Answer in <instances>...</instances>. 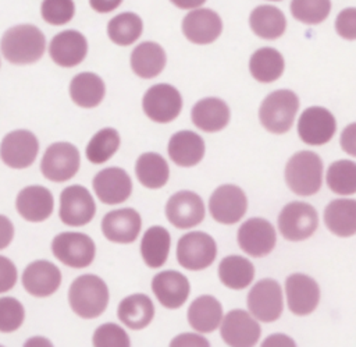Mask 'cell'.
<instances>
[{
  "mask_svg": "<svg viewBox=\"0 0 356 347\" xmlns=\"http://www.w3.org/2000/svg\"><path fill=\"white\" fill-rule=\"evenodd\" d=\"M0 50L3 57L11 64H32L44 54L46 38L38 26L32 24H18L3 33Z\"/></svg>",
  "mask_w": 356,
  "mask_h": 347,
  "instance_id": "6da1fadb",
  "label": "cell"
},
{
  "mask_svg": "<svg viewBox=\"0 0 356 347\" xmlns=\"http://www.w3.org/2000/svg\"><path fill=\"white\" fill-rule=\"evenodd\" d=\"M68 301L78 316L95 319L104 312L108 304L107 284L96 275H82L72 282Z\"/></svg>",
  "mask_w": 356,
  "mask_h": 347,
  "instance_id": "7a4b0ae2",
  "label": "cell"
},
{
  "mask_svg": "<svg viewBox=\"0 0 356 347\" xmlns=\"http://www.w3.org/2000/svg\"><path fill=\"white\" fill-rule=\"evenodd\" d=\"M288 187L300 196L316 194L323 183V162L310 151L296 152L285 166Z\"/></svg>",
  "mask_w": 356,
  "mask_h": 347,
  "instance_id": "3957f363",
  "label": "cell"
},
{
  "mask_svg": "<svg viewBox=\"0 0 356 347\" xmlns=\"http://www.w3.org/2000/svg\"><path fill=\"white\" fill-rule=\"evenodd\" d=\"M299 109L298 95L289 89H277L268 93L260 105L259 118L261 125L273 134L286 132Z\"/></svg>",
  "mask_w": 356,
  "mask_h": 347,
  "instance_id": "277c9868",
  "label": "cell"
},
{
  "mask_svg": "<svg viewBox=\"0 0 356 347\" xmlns=\"http://www.w3.org/2000/svg\"><path fill=\"white\" fill-rule=\"evenodd\" d=\"M51 251L61 263L81 269L93 262L96 247L89 236L83 233L65 231L53 238Z\"/></svg>",
  "mask_w": 356,
  "mask_h": 347,
  "instance_id": "5b68a950",
  "label": "cell"
},
{
  "mask_svg": "<svg viewBox=\"0 0 356 347\" xmlns=\"http://www.w3.org/2000/svg\"><path fill=\"white\" fill-rule=\"evenodd\" d=\"M217 256V244L203 231H191L178 240L177 259L188 270H202L210 266Z\"/></svg>",
  "mask_w": 356,
  "mask_h": 347,
  "instance_id": "8992f818",
  "label": "cell"
},
{
  "mask_svg": "<svg viewBox=\"0 0 356 347\" xmlns=\"http://www.w3.org/2000/svg\"><path fill=\"white\" fill-rule=\"evenodd\" d=\"M79 151L70 142L51 144L40 162L42 174L54 183L71 180L79 170Z\"/></svg>",
  "mask_w": 356,
  "mask_h": 347,
  "instance_id": "52a82bcc",
  "label": "cell"
},
{
  "mask_svg": "<svg viewBox=\"0 0 356 347\" xmlns=\"http://www.w3.org/2000/svg\"><path fill=\"white\" fill-rule=\"evenodd\" d=\"M317 210L306 202H291L282 208L278 216L280 233L289 241L309 238L317 230Z\"/></svg>",
  "mask_w": 356,
  "mask_h": 347,
  "instance_id": "ba28073f",
  "label": "cell"
},
{
  "mask_svg": "<svg viewBox=\"0 0 356 347\" xmlns=\"http://www.w3.org/2000/svg\"><path fill=\"white\" fill-rule=\"evenodd\" d=\"M145 114L156 123H170L182 110V96L170 84H156L150 86L142 99Z\"/></svg>",
  "mask_w": 356,
  "mask_h": 347,
  "instance_id": "9c48e42d",
  "label": "cell"
},
{
  "mask_svg": "<svg viewBox=\"0 0 356 347\" xmlns=\"http://www.w3.org/2000/svg\"><path fill=\"white\" fill-rule=\"evenodd\" d=\"M248 308L261 322L277 321L284 309L282 290L278 282L273 279L259 280L248 294Z\"/></svg>",
  "mask_w": 356,
  "mask_h": 347,
  "instance_id": "30bf717a",
  "label": "cell"
},
{
  "mask_svg": "<svg viewBox=\"0 0 356 347\" xmlns=\"http://www.w3.org/2000/svg\"><path fill=\"white\" fill-rule=\"evenodd\" d=\"M96 213V203L90 192L82 185H70L60 195L58 216L67 226L88 224Z\"/></svg>",
  "mask_w": 356,
  "mask_h": 347,
  "instance_id": "8fae6325",
  "label": "cell"
},
{
  "mask_svg": "<svg viewBox=\"0 0 356 347\" xmlns=\"http://www.w3.org/2000/svg\"><path fill=\"white\" fill-rule=\"evenodd\" d=\"M209 209L211 217L222 224L239 222L248 209L245 192L234 184L220 185L210 196Z\"/></svg>",
  "mask_w": 356,
  "mask_h": 347,
  "instance_id": "7c38bea8",
  "label": "cell"
},
{
  "mask_svg": "<svg viewBox=\"0 0 356 347\" xmlns=\"http://www.w3.org/2000/svg\"><path fill=\"white\" fill-rule=\"evenodd\" d=\"M181 29L184 36L195 45H209L222 32V20L211 8H193L184 17Z\"/></svg>",
  "mask_w": 356,
  "mask_h": 347,
  "instance_id": "4fadbf2b",
  "label": "cell"
},
{
  "mask_svg": "<svg viewBox=\"0 0 356 347\" xmlns=\"http://www.w3.org/2000/svg\"><path fill=\"white\" fill-rule=\"evenodd\" d=\"M38 152V138L28 130L8 132L0 145V157L11 169L29 167L35 162Z\"/></svg>",
  "mask_w": 356,
  "mask_h": 347,
  "instance_id": "5bb4252c",
  "label": "cell"
},
{
  "mask_svg": "<svg viewBox=\"0 0 356 347\" xmlns=\"http://www.w3.org/2000/svg\"><path fill=\"white\" fill-rule=\"evenodd\" d=\"M275 230L263 217H250L238 230V244L242 251L253 258H260L275 247Z\"/></svg>",
  "mask_w": 356,
  "mask_h": 347,
  "instance_id": "9a60e30c",
  "label": "cell"
},
{
  "mask_svg": "<svg viewBox=\"0 0 356 347\" xmlns=\"http://www.w3.org/2000/svg\"><path fill=\"white\" fill-rule=\"evenodd\" d=\"M337 123L331 111L321 106L303 110L298 121V134L307 145H324L335 134Z\"/></svg>",
  "mask_w": 356,
  "mask_h": 347,
  "instance_id": "2e32d148",
  "label": "cell"
},
{
  "mask_svg": "<svg viewBox=\"0 0 356 347\" xmlns=\"http://www.w3.org/2000/svg\"><path fill=\"white\" fill-rule=\"evenodd\" d=\"M221 337L232 347L254 346L260 337L261 329L254 318L243 309H232L222 316Z\"/></svg>",
  "mask_w": 356,
  "mask_h": 347,
  "instance_id": "e0dca14e",
  "label": "cell"
},
{
  "mask_svg": "<svg viewBox=\"0 0 356 347\" xmlns=\"http://www.w3.org/2000/svg\"><path fill=\"white\" fill-rule=\"evenodd\" d=\"M49 54L60 67H75L81 64L88 54V40L79 31H61L51 38L49 43Z\"/></svg>",
  "mask_w": 356,
  "mask_h": 347,
  "instance_id": "ac0fdd59",
  "label": "cell"
},
{
  "mask_svg": "<svg viewBox=\"0 0 356 347\" xmlns=\"http://www.w3.org/2000/svg\"><path fill=\"white\" fill-rule=\"evenodd\" d=\"M165 216L177 229H191L204 219V203L197 194L179 191L167 201Z\"/></svg>",
  "mask_w": 356,
  "mask_h": 347,
  "instance_id": "d6986e66",
  "label": "cell"
},
{
  "mask_svg": "<svg viewBox=\"0 0 356 347\" xmlns=\"http://www.w3.org/2000/svg\"><path fill=\"white\" fill-rule=\"evenodd\" d=\"M288 308L292 314L303 316L312 314L320 301V288L314 279L303 273H293L285 282Z\"/></svg>",
  "mask_w": 356,
  "mask_h": 347,
  "instance_id": "ffe728a7",
  "label": "cell"
},
{
  "mask_svg": "<svg viewBox=\"0 0 356 347\" xmlns=\"http://www.w3.org/2000/svg\"><path fill=\"white\" fill-rule=\"evenodd\" d=\"M92 184L95 194L106 205L122 203L132 192L131 177L120 167L103 169L93 177Z\"/></svg>",
  "mask_w": 356,
  "mask_h": 347,
  "instance_id": "44dd1931",
  "label": "cell"
},
{
  "mask_svg": "<svg viewBox=\"0 0 356 347\" xmlns=\"http://www.w3.org/2000/svg\"><path fill=\"white\" fill-rule=\"evenodd\" d=\"M140 227V215L132 208L111 210L102 220V231L104 237L120 244H129L135 241L139 236Z\"/></svg>",
  "mask_w": 356,
  "mask_h": 347,
  "instance_id": "7402d4cb",
  "label": "cell"
},
{
  "mask_svg": "<svg viewBox=\"0 0 356 347\" xmlns=\"http://www.w3.org/2000/svg\"><path fill=\"white\" fill-rule=\"evenodd\" d=\"M61 284L60 269L49 261L31 262L22 273L24 288L35 297H49Z\"/></svg>",
  "mask_w": 356,
  "mask_h": 347,
  "instance_id": "603a6c76",
  "label": "cell"
},
{
  "mask_svg": "<svg viewBox=\"0 0 356 347\" xmlns=\"http://www.w3.org/2000/svg\"><path fill=\"white\" fill-rule=\"evenodd\" d=\"M152 290L163 307L175 309L186 301L191 287L186 276L182 273L164 270L153 277Z\"/></svg>",
  "mask_w": 356,
  "mask_h": 347,
  "instance_id": "cb8c5ba5",
  "label": "cell"
},
{
  "mask_svg": "<svg viewBox=\"0 0 356 347\" xmlns=\"http://www.w3.org/2000/svg\"><path fill=\"white\" fill-rule=\"evenodd\" d=\"M15 206L18 213L28 222L46 220L54 206L51 192L42 185H29L19 191L17 195Z\"/></svg>",
  "mask_w": 356,
  "mask_h": 347,
  "instance_id": "d4e9b609",
  "label": "cell"
},
{
  "mask_svg": "<svg viewBox=\"0 0 356 347\" xmlns=\"http://www.w3.org/2000/svg\"><path fill=\"white\" fill-rule=\"evenodd\" d=\"M204 149L203 138L189 130L175 132L168 142L170 159L184 167L197 164L204 156Z\"/></svg>",
  "mask_w": 356,
  "mask_h": 347,
  "instance_id": "484cf974",
  "label": "cell"
},
{
  "mask_svg": "<svg viewBox=\"0 0 356 347\" xmlns=\"http://www.w3.org/2000/svg\"><path fill=\"white\" fill-rule=\"evenodd\" d=\"M229 107L218 98H204L192 107L193 124L206 132H216L227 127L229 123Z\"/></svg>",
  "mask_w": 356,
  "mask_h": 347,
  "instance_id": "4316f807",
  "label": "cell"
},
{
  "mask_svg": "<svg viewBox=\"0 0 356 347\" xmlns=\"http://www.w3.org/2000/svg\"><path fill=\"white\" fill-rule=\"evenodd\" d=\"M167 56L164 49L156 42H142L131 53L129 64L132 71L143 78L150 79L157 77L165 67Z\"/></svg>",
  "mask_w": 356,
  "mask_h": 347,
  "instance_id": "83f0119b",
  "label": "cell"
},
{
  "mask_svg": "<svg viewBox=\"0 0 356 347\" xmlns=\"http://www.w3.org/2000/svg\"><path fill=\"white\" fill-rule=\"evenodd\" d=\"M252 32L266 40H274L284 35L286 29L285 14L273 4H260L249 15Z\"/></svg>",
  "mask_w": 356,
  "mask_h": 347,
  "instance_id": "f1b7e54d",
  "label": "cell"
},
{
  "mask_svg": "<svg viewBox=\"0 0 356 347\" xmlns=\"http://www.w3.org/2000/svg\"><path fill=\"white\" fill-rule=\"evenodd\" d=\"M104 95V81L95 72H79L74 75V78L70 82V96L72 102L79 107H96L100 105Z\"/></svg>",
  "mask_w": 356,
  "mask_h": 347,
  "instance_id": "f546056e",
  "label": "cell"
},
{
  "mask_svg": "<svg viewBox=\"0 0 356 347\" xmlns=\"http://www.w3.org/2000/svg\"><path fill=\"white\" fill-rule=\"evenodd\" d=\"M324 222L331 233L350 237L356 233V199H334L325 206Z\"/></svg>",
  "mask_w": 356,
  "mask_h": 347,
  "instance_id": "4dcf8cb0",
  "label": "cell"
},
{
  "mask_svg": "<svg viewBox=\"0 0 356 347\" xmlns=\"http://www.w3.org/2000/svg\"><path fill=\"white\" fill-rule=\"evenodd\" d=\"M117 315L127 327L139 330L152 322L154 305L146 294H132L120 302Z\"/></svg>",
  "mask_w": 356,
  "mask_h": 347,
  "instance_id": "1f68e13d",
  "label": "cell"
},
{
  "mask_svg": "<svg viewBox=\"0 0 356 347\" xmlns=\"http://www.w3.org/2000/svg\"><path fill=\"white\" fill-rule=\"evenodd\" d=\"M222 319V307L213 295H200L192 301L188 309L189 325L200 332L209 333L218 327Z\"/></svg>",
  "mask_w": 356,
  "mask_h": 347,
  "instance_id": "d6a6232c",
  "label": "cell"
},
{
  "mask_svg": "<svg viewBox=\"0 0 356 347\" xmlns=\"http://www.w3.org/2000/svg\"><path fill=\"white\" fill-rule=\"evenodd\" d=\"M284 57L274 47H260L249 60V71L252 77L261 84L277 81L284 74Z\"/></svg>",
  "mask_w": 356,
  "mask_h": 347,
  "instance_id": "836d02e7",
  "label": "cell"
},
{
  "mask_svg": "<svg viewBox=\"0 0 356 347\" xmlns=\"http://www.w3.org/2000/svg\"><path fill=\"white\" fill-rule=\"evenodd\" d=\"M171 237L161 226L147 229L140 241V254L149 268H160L165 263L170 252Z\"/></svg>",
  "mask_w": 356,
  "mask_h": 347,
  "instance_id": "e575fe53",
  "label": "cell"
},
{
  "mask_svg": "<svg viewBox=\"0 0 356 347\" xmlns=\"http://www.w3.org/2000/svg\"><path fill=\"white\" fill-rule=\"evenodd\" d=\"M135 173L142 185L153 190L165 185L170 177V169L165 159L154 152H146L138 157Z\"/></svg>",
  "mask_w": 356,
  "mask_h": 347,
  "instance_id": "d590c367",
  "label": "cell"
},
{
  "mask_svg": "<svg viewBox=\"0 0 356 347\" xmlns=\"http://www.w3.org/2000/svg\"><path fill=\"white\" fill-rule=\"evenodd\" d=\"M142 32L143 21L132 11L120 13L107 22V36L117 46H129L135 43Z\"/></svg>",
  "mask_w": 356,
  "mask_h": 347,
  "instance_id": "8d00e7d4",
  "label": "cell"
},
{
  "mask_svg": "<svg viewBox=\"0 0 356 347\" xmlns=\"http://www.w3.org/2000/svg\"><path fill=\"white\" fill-rule=\"evenodd\" d=\"M218 277L224 286L241 290L252 283L254 277V266L243 256L229 255L220 262Z\"/></svg>",
  "mask_w": 356,
  "mask_h": 347,
  "instance_id": "74e56055",
  "label": "cell"
},
{
  "mask_svg": "<svg viewBox=\"0 0 356 347\" xmlns=\"http://www.w3.org/2000/svg\"><path fill=\"white\" fill-rule=\"evenodd\" d=\"M325 180L328 188L338 195L356 194V163L346 159L331 163Z\"/></svg>",
  "mask_w": 356,
  "mask_h": 347,
  "instance_id": "f35d334b",
  "label": "cell"
},
{
  "mask_svg": "<svg viewBox=\"0 0 356 347\" xmlns=\"http://www.w3.org/2000/svg\"><path fill=\"white\" fill-rule=\"evenodd\" d=\"M120 146V134L114 128H102L97 131L89 144L86 145L85 155L88 160L93 164H100L107 162Z\"/></svg>",
  "mask_w": 356,
  "mask_h": 347,
  "instance_id": "ab89813d",
  "label": "cell"
},
{
  "mask_svg": "<svg viewBox=\"0 0 356 347\" xmlns=\"http://www.w3.org/2000/svg\"><path fill=\"white\" fill-rule=\"evenodd\" d=\"M292 17L306 25L324 22L331 13V0H291Z\"/></svg>",
  "mask_w": 356,
  "mask_h": 347,
  "instance_id": "60d3db41",
  "label": "cell"
},
{
  "mask_svg": "<svg viewBox=\"0 0 356 347\" xmlns=\"http://www.w3.org/2000/svg\"><path fill=\"white\" fill-rule=\"evenodd\" d=\"M74 0H42L40 3V17L49 25H65L74 18Z\"/></svg>",
  "mask_w": 356,
  "mask_h": 347,
  "instance_id": "b9f144b4",
  "label": "cell"
},
{
  "mask_svg": "<svg viewBox=\"0 0 356 347\" xmlns=\"http://www.w3.org/2000/svg\"><path fill=\"white\" fill-rule=\"evenodd\" d=\"M25 318L22 304L13 297L0 298V332L8 333L17 330Z\"/></svg>",
  "mask_w": 356,
  "mask_h": 347,
  "instance_id": "7bdbcfd3",
  "label": "cell"
},
{
  "mask_svg": "<svg viewBox=\"0 0 356 347\" xmlns=\"http://www.w3.org/2000/svg\"><path fill=\"white\" fill-rule=\"evenodd\" d=\"M96 347H128L129 337L127 332L115 323H103L93 333Z\"/></svg>",
  "mask_w": 356,
  "mask_h": 347,
  "instance_id": "ee69618b",
  "label": "cell"
},
{
  "mask_svg": "<svg viewBox=\"0 0 356 347\" xmlns=\"http://www.w3.org/2000/svg\"><path fill=\"white\" fill-rule=\"evenodd\" d=\"M335 31L346 40H356V7H346L338 13Z\"/></svg>",
  "mask_w": 356,
  "mask_h": 347,
  "instance_id": "f6af8a7d",
  "label": "cell"
},
{
  "mask_svg": "<svg viewBox=\"0 0 356 347\" xmlns=\"http://www.w3.org/2000/svg\"><path fill=\"white\" fill-rule=\"evenodd\" d=\"M17 282V268L6 256L0 255V294L11 290Z\"/></svg>",
  "mask_w": 356,
  "mask_h": 347,
  "instance_id": "bcb514c9",
  "label": "cell"
},
{
  "mask_svg": "<svg viewBox=\"0 0 356 347\" xmlns=\"http://www.w3.org/2000/svg\"><path fill=\"white\" fill-rule=\"evenodd\" d=\"M341 148L348 155L356 157V123L346 125L341 134Z\"/></svg>",
  "mask_w": 356,
  "mask_h": 347,
  "instance_id": "7dc6e473",
  "label": "cell"
},
{
  "mask_svg": "<svg viewBox=\"0 0 356 347\" xmlns=\"http://www.w3.org/2000/svg\"><path fill=\"white\" fill-rule=\"evenodd\" d=\"M14 237V227L8 217L0 215V249H4L10 245Z\"/></svg>",
  "mask_w": 356,
  "mask_h": 347,
  "instance_id": "c3c4849f",
  "label": "cell"
},
{
  "mask_svg": "<svg viewBox=\"0 0 356 347\" xmlns=\"http://www.w3.org/2000/svg\"><path fill=\"white\" fill-rule=\"evenodd\" d=\"M124 0H89V6L95 13L108 14L115 11Z\"/></svg>",
  "mask_w": 356,
  "mask_h": 347,
  "instance_id": "681fc988",
  "label": "cell"
},
{
  "mask_svg": "<svg viewBox=\"0 0 356 347\" xmlns=\"http://www.w3.org/2000/svg\"><path fill=\"white\" fill-rule=\"evenodd\" d=\"M186 346V344H191V346H209V341L206 339H203L202 336H196V334H181L178 337H175L172 341H171V346Z\"/></svg>",
  "mask_w": 356,
  "mask_h": 347,
  "instance_id": "f907efd6",
  "label": "cell"
},
{
  "mask_svg": "<svg viewBox=\"0 0 356 347\" xmlns=\"http://www.w3.org/2000/svg\"><path fill=\"white\" fill-rule=\"evenodd\" d=\"M207 0H170L172 6L181 10H193L202 7Z\"/></svg>",
  "mask_w": 356,
  "mask_h": 347,
  "instance_id": "816d5d0a",
  "label": "cell"
},
{
  "mask_svg": "<svg viewBox=\"0 0 356 347\" xmlns=\"http://www.w3.org/2000/svg\"><path fill=\"white\" fill-rule=\"evenodd\" d=\"M266 1H282V0H266Z\"/></svg>",
  "mask_w": 356,
  "mask_h": 347,
  "instance_id": "f5cc1de1",
  "label": "cell"
}]
</instances>
